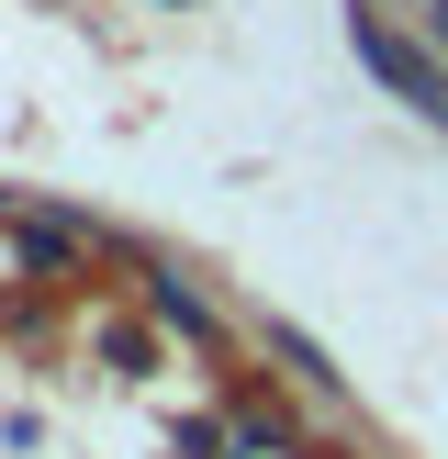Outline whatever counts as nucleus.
<instances>
[{"mask_svg":"<svg viewBox=\"0 0 448 459\" xmlns=\"http://www.w3.org/2000/svg\"><path fill=\"white\" fill-rule=\"evenodd\" d=\"M437 34H448V0H437Z\"/></svg>","mask_w":448,"mask_h":459,"instance_id":"obj_1","label":"nucleus"}]
</instances>
